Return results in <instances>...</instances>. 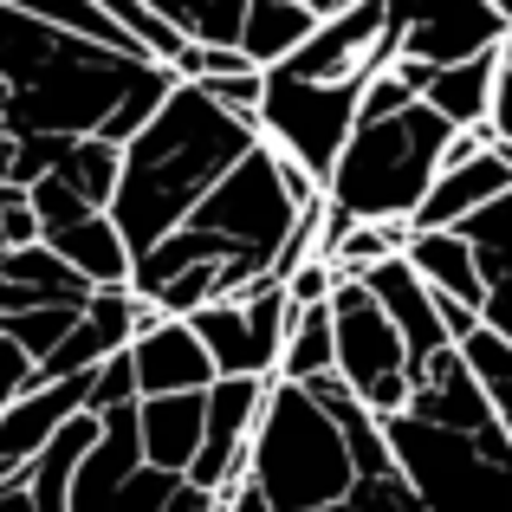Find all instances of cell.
Returning a JSON list of instances; mask_svg holds the SVG:
<instances>
[{"label":"cell","mask_w":512,"mask_h":512,"mask_svg":"<svg viewBox=\"0 0 512 512\" xmlns=\"http://www.w3.org/2000/svg\"><path fill=\"white\" fill-rule=\"evenodd\" d=\"M175 72L143 52L78 39L0 0V182H13L20 137H111L130 143L169 98Z\"/></svg>","instance_id":"obj_1"},{"label":"cell","mask_w":512,"mask_h":512,"mask_svg":"<svg viewBox=\"0 0 512 512\" xmlns=\"http://www.w3.org/2000/svg\"><path fill=\"white\" fill-rule=\"evenodd\" d=\"M383 441L428 512H512V435L461 344L415 370Z\"/></svg>","instance_id":"obj_2"},{"label":"cell","mask_w":512,"mask_h":512,"mask_svg":"<svg viewBox=\"0 0 512 512\" xmlns=\"http://www.w3.org/2000/svg\"><path fill=\"white\" fill-rule=\"evenodd\" d=\"M253 143H260V124H253V117L227 111L214 91L175 78L169 98L150 111V124L124 143V175H117V195H111V221L130 247V266L163 234H175V227L188 221V208H195Z\"/></svg>","instance_id":"obj_3"},{"label":"cell","mask_w":512,"mask_h":512,"mask_svg":"<svg viewBox=\"0 0 512 512\" xmlns=\"http://www.w3.org/2000/svg\"><path fill=\"white\" fill-rule=\"evenodd\" d=\"M461 130L422 104L409 91V78L396 65L370 72L357 104V124H350V143L338 150V163L325 175V201L350 221H409L422 208L428 182L448 163V143Z\"/></svg>","instance_id":"obj_4"},{"label":"cell","mask_w":512,"mask_h":512,"mask_svg":"<svg viewBox=\"0 0 512 512\" xmlns=\"http://www.w3.org/2000/svg\"><path fill=\"white\" fill-rule=\"evenodd\" d=\"M331 331H338L344 389L370 415H396L415 389V363H409V344H402L396 318L383 312V299L363 279H338V292H331Z\"/></svg>","instance_id":"obj_5"},{"label":"cell","mask_w":512,"mask_h":512,"mask_svg":"<svg viewBox=\"0 0 512 512\" xmlns=\"http://www.w3.org/2000/svg\"><path fill=\"white\" fill-rule=\"evenodd\" d=\"M370 85V78H363ZM363 85H318V78H292V72H266V98H260V137L273 150H286L305 175L325 182L338 150L350 143L357 124Z\"/></svg>","instance_id":"obj_6"},{"label":"cell","mask_w":512,"mask_h":512,"mask_svg":"<svg viewBox=\"0 0 512 512\" xmlns=\"http://www.w3.org/2000/svg\"><path fill=\"white\" fill-rule=\"evenodd\" d=\"M195 338L208 344L221 376H279V350H286V325H292V299L286 279H253L240 299H214L201 312H188Z\"/></svg>","instance_id":"obj_7"},{"label":"cell","mask_w":512,"mask_h":512,"mask_svg":"<svg viewBox=\"0 0 512 512\" xmlns=\"http://www.w3.org/2000/svg\"><path fill=\"white\" fill-rule=\"evenodd\" d=\"M506 13L493 0H389V59L461 65L506 46Z\"/></svg>","instance_id":"obj_8"},{"label":"cell","mask_w":512,"mask_h":512,"mask_svg":"<svg viewBox=\"0 0 512 512\" xmlns=\"http://www.w3.org/2000/svg\"><path fill=\"white\" fill-rule=\"evenodd\" d=\"M383 65H389V0H357L344 13H325L312 26V39L292 59L266 65V72L318 78V85H363Z\"/></svg>","instance_id":"obj_9"},{"label":"cell","mask_w":512,"mask_h":512,"mask_svg":"<svg viewBox=\"0 0 512 512\" xmlns=\"http://www.w3.org/2000/svg\"><path fill=\"white\" fill-rule=\"evenodd\" d=\"M266 389L273 376H214L208 383V422H201V454L188 467V480L208 493H227L247 467V448H253V428H260V409H266Z\"/></svg>","instance_id":"obj_10"},{"label":"cell","mask_w":512,"mask_h":512,"mask_svg":"<svg viewBox=\"0 0 512 512\" xmlns=\"http://www.w3.org/2000/svg\"><path fill=\"white\" fill-rule=\"evenodd\" d=\"M91 409V370L85 376H59V383H33L26 396H13L0 409V480L20 474L72 415Z\"/></svg>","instance_id":"obj_11"},{"label":"cell","mask_w":512,"mask_h":512,"mask_svg":"<svg viewBox=\"0 0 512 512\" xmlns=\"http://www.w3.org/2000/svg\"><path fill=\"white\" fill-rule=\"evenodd\" d=\"M363 286L383 299V312L396 318V331H402V344H409V363L422 370V363H435L441 350H454L461 338L448 331V318H441V305H435V292L422 286V273H415L402 253H389V260H376L370 273H357Z\"/></svg>","instance_id":"obj_12"},{"label":"cell","mask_w":512,"mask_h":512,"mask_svg":"<svg viewBox=\"0 0 512 512\" xmlns=\"http://www.w3.org/2000/svg\"><path fill=\"white\" fill-rule=\"evenodd\" d=\"M409 91L422 104H435L454 130H493V91H500V52H480L461 65H415V59H389Z\"/></svg>","instance_id":"obj_13"},{"label":"cell","mask_w":512,"mask_h":512,"mask_svg":"<svg viewBox=\"0 0 512 512\" xmlns=\"http://www.w3.org/2000/svg\"><path fill=\"white\" fill-rule=\"evenodd\" d=\"M130 370H137V396H182V389H208L221 376L188 318H156L150 331H137Z\"/></svg>","instance_id":"obj_14"},{"label":"cell","mask_w":512,"mask_h":512,"mask_svg":"<svg viewBox=\"0 0 512 512\" xmlns=\"http://www.w3.org/2000/svg\"><path fill=\"white\" fill-rule=\"evenodd\" d=\"M402 260L422 273V286L435 292V299H454V305H467V312L487 305L480 253H474V240H467L461 227H415L409 247H402Z\"/></svg>","instance_id":"obj_15"},{"label":"cell","mask_w":512,"mask_h":512,"mask_svg":"<svg viewBox=\"0 0 512 512\" xmlns=\"http://www.w3.org/2000/svg\"><path fill=\"white\" fill-rule=\"evenodd\" d=\"M201 422H208V389H182V396H137V435L143 461L163 474H188L201 454Z\"/></svg>","instance_id":"obj_16"},{"label":"cell","mask_w":512,"mask_h":512,"mask_svg":"<svg viewBox=\"0 0 512 512\" xmlns=\"http://www.w3.org/2000/svg\"><path fill=\"white\" fill-rule=\"evenodd\" d=\"M461 234L480 253V279H487V305H480V325L500 331L512 344V188L500 201H487L480 214H467Z\"/></svg>","instance_id":"obj_17"},{"label":"cell","mask_w":512,"mask_h":512,"mask_svg":"<svg viewBox=\"0 0 512 512\" xmlns=\"http://www.w3.org/2000/svg\"><path fill=\"white\" fill-rule=\"evenodd\" d=\"M46 247L59 253L72 273H85L91 286H130V247H124V234H117L111 208H91V214H78V221L52 227Z\"/></svg>","instance_id":"obj_18"},{"label":"cell","mask_w":512,"mask_h":512,"mask_svg":"<svg viewBox=\"0 0 512 512\" xmlns=\"http://www.w3.org/2000/svg\"><path fill=\"white\" fill-rule=\"evenodd\" d=\"M312 26H318V13L305 0H247V13H240V52L266 72V65L292 59L312 39Z\"/></svg>","instance_id":"obj_19"},{"label":"cell","mask_w":512,"mask_h":512,"mask_svg":"<svg viewBox=\"0 0 512 512\" xmlns=\"http://www.w3.org/2000/svg\"><path fill=\"white\" fill-rule=\"evenodd\" d=\"M91 441H98V415L85 409V415H72V422H65L59 435H52L46 448L20 467L26 487H33V500H39V512H65V500H72V474H78V461H85Z\"/></svg>","instance_id":"obj_20"},{"label":"cell","mask_w":512,"mask_h":512,"mask_svg":"<svg viewBox=\"0 0 512 512\" xmlns=\"http://www.w3.org/2000/svg\"><path fill=\"white\" fill-rule=\"evenodd\" d=\"M279 376H286V383H318V376H338V331H331V299H325V305H292L286 350H279Z\"/></svg>","instance_id":"obj_21"},{"label":"cell","mask_w":512,"mask_h":512,"mask_svg":"<svg viewBox=\"0 0 512 512\" xmlns=\"http://www.w3.org/2000/svg\"><path fill=\"white\" fill-rule=\"evenodd\" d=\"M52 175H59L65 188H78L91 208H111L117 175H124V143H111V137H78L72 150L59 156V169H52Z\"/></svg>","instance_id":"obj_22"},{"label":"cell","mask_w":512,"mask_h":512,"mask_svg":"<svg viewBox=\"0 0 512 512\" xmlns=\"http://www.w3.org/2000/svg\"><path fill=\"white\" fill-rule=\"evenodd\" d=\"M150 13H163L182 39H201V46H240V13L247 0H143Z\"/></svg>","instance_id":"obj_23"},{"label":"cell","mask_w":512,"mask_h":512,"mask_svg":"<svg viewBox=\"0 0 512 512\" xmlns=\"http://www.w3.org/2000/svg\"><path fill=\"white\" fill-rule=\"evenodd\" d=\"M7 7L33 13V20H46V26H65V33H78V39H98V46H117V52H143L137 39H130L124 26H117L111 13L98 7V0H7ZM143 59H150V52H143Z\"/></svg>","instance_id":"obj_24"},{"label":"cell","mask_w":512,"mask_h":512,"mask_svg":"<svg viewBox=\"0 0 512 512\" xmlns=\"http://www.w3.org/2000/svg\"><path fill=\"white\" fill-rule=\"evenodd\" d=\"M461 350H467V363H474L480 389L493 396V409H500V422H506V435H512V344L500 338V331L480 325L474 338H461Z\"/></svg>","instance_id":"obj_25"},{"label":"cell","mask_w":512,"mask_h":512,"mask_svg":"<svg viewBox=\"0 0 512 512\" xmlns=\"http://www.w3.org/2000/svg\"><path fill=\"white\" fill-rule=\"evenodd\" d=\"M312 512H428V506L415 500V487L402 480V467L389 461V467H376L370 480H357V487H350L344 500H331V506H312Z\"/></svg>","instance_id":"obj_26"},{"label":"cell","mask_w":512,"mask_h":512,"mask_svg":"<svg viewBox=\"0 0 512 512\" xmlns=\"http://www.w3.org/2000/svg\"><path fill=\"white\" fill-rule=\"evenodd\" d=\"M98 7H104V13H111V20H117V26H124V33H130V39H137V46H143V52H150V59H163V65H169V59H175V52H182V46H188V39H182V33H175V26L163 20V13H150V7H143V0H98Z\"/></svg>","instance_id":"obj_27"},{"label":"cell","mask_w":512,"mask_h":512,"mask_svg":"<svg viewBox=\"0 0 512 512\" xmlns=\"http://www.w3.org/2000/svg\"><path fill=\"white\" fill-rule=\"evenodd\" d=\"M33 240H39V214H33L26 182H0V253L33 247Z\"/></svg>","instance_id":"obj_28"},{"label":"cell","mask_w":512,"mask_h":512,"mask_svg":"<svg viewBox=\"0 0 512 512\" xmlns=\"http://www.w3.org/2000/svg\"><path fill=\"white\" fill-rule=\"evenodd\" d=\"M331 292H338V266L331 260H305V266L286 273V299L292 305H325Z\"/></svg>","instance_id":"obj_29"},{"label":"cell","mask_w":512,"mask_h":512,"mask_svg":"<svg viewBox=\"0 0 512 512\" xmlns=\"http://www.w3.org/2000/svg\"><path fill=\"white\" fill-rule=\"evenodd\" d=\"M33 370H39V363H33V350H26V344H13L7 331H0V409H7L13 396H26V389H33Z\"/></svg>","instance_id":"obj_30"},{"label":"cell","mask_w":512,"mask_h":512,"mask_svg":"<svg viewBox=\"0 0 512 512\" xmlns=\"http://www.w3.org/2000/svg\"><path fill=\"white\" fill-rule=\"evenodd\" d=\"M493 137L512 143V33L500 46V91H493Z\"/></svg>","instance_id":"obj_31"},{"label":"cell","mask_w":512,"mask_h":512,"mask_svg":"<svg viewBox=\"0 0 512 512\" xmlns=\"http://www.w3.org/2000/svg\"><path fill=\"white\" fill-rule=\"evenodd\" d=\"M0 512H39L33 487H26V474H7V480H0Z\"/></svg>","instance_id":"obj_32"},{"label":"cell","mask_w":512,"mask_h":512,"mask_svg":"<svg viewBox=\"0 0 512 512\" xmlns=\"http://www.w3.org/2000/svg\"><path fill=\"white\" fill-rule=\"evenodd\" d=\"M305 7H312L318 20H325V13H344V7H357V0H305Z\"/></svg>","instance_id":"obj_33"},{"label":"cell","mask_w":512,"mask_h":512,"mask_svg":"<svg viewBox=\"0 0 512 512\" xmlns=\"http://www.w3.org/2000/svg\"><path fill=\"white\" fill-rule=\"evenodd\" d=\"M493 7H500V13H506V26H512V0H493Z\"/></svg>","instance_id":"obj_34"},{"label":"cell","mask_w":512,"mask_h":512,"mask_svg":"<svg viewBox=\"0 0 512 512\" xmlns=\"http://www.w3.org/2000/svg\"><path fill=\"white\" fill-rule=\"evenodd\" d=\"M493 143H500V156H506V163H512V143H506V137H493Z\"/></svg>","instance_id":"obj_35"}]
</instances>
